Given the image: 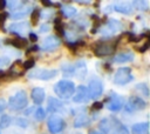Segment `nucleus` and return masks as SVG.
Segmentation results:
<instances>
[{
	"label": "nucleus",
	"mask_w": 150,
	"mask_h": 134,
	"mask_svg": "<svg viewBox=\"0 0 150 134\" xmlns=\"http://www.w3.org/2000/svg\"><path fill=\"white\" fill-rule=\"evenodd\" d=\"M54 92L55 94L62 99V100H67L69 98L73 96L74 92H75V85L71 81L68 80H61L59 81L55 86H54Z\"/></svg>",
	"instance_id": "1"
},
{
	"label": "nucleus",
	"mask_w": 150,
	"mask_h": 134,
	"mask_svg": "<svg viewBox=\"0 0 150 134\" xmlns=\"http://www.w3.org/2000/svg\"><path fill=\"white\" fill-rule=\"evenodd\" d=\"M27 103H28V100H27V94L25 91H18L14 95L9 98V101H8V106L13 110L23 109L27 106Z\"/></svg>",
	"instance_id": "2"
},
{
	"label": "nucleus",
	"mask_w": 150,
	"mask_h": 134,
	"mask_svg": "<svg viewBox=\"0 0 150 134\" xmlns=\"http://www.w3.org/2000/svg\"><path fill=\"white\" fill-rule=\"evenodd\" d=\"M132 80V75H131V68L129 67H122L118 68L117 72L114 75V83L117 86H123L129 83Z\"/></svg>",
	"instance_id": "3"
},
{
	"label": "nucleus",
	"mask_w": 150,
	"mask_h": 134,
	"mask_svg": "<svg viewBox=\"0 0 150 134\" xmlns=\"http://www.w3.org/2000/svg\"><path fill=\"white\" fill-rule=\"evenodd\" d=\"M115 47H116V43H114V42L102 41V42H96L93 48H94L95 55H97V56H105V55H110L111 53H114Z\"/></svg>",
	"instance_id": "4"
},
{
	"label": "nucleus",
	"mask_w": 150,
	"mask_h": 134,
	"mask_svg": "<svg viewBox=\"0 0 150 134\" xmlns=\"http://www.w3.org/2000/svg\"><path fill=\"white\" fill-rule=\"evenodd\" d=\"M57 71L56 69H46V68H38L33 72L28 73V78L30 79H39V80H49L56 76Z\"/></svg>",
	"instance_id": "5"
},
{
	"label": "nucleus",
	"mask_w": 150,
	"mask_h": 134,
	"mask_svg": "<svg viewBox=\"0 0 150 134\" xmlns=\"http://www.w3.org/2000/svg\"><path fill=\"white\" fill-rule=\"evenodd\" d=\"M47 125H48V129H49V132L52 134H57L63 129L64 121H63V119L61 116H59L56 114H53L52 116H49Z\"/></svg>",
	"instance_id": "6"
},
{
	"label": "nucleus",
	"mask_w": 150,
	"mask_h": 134,
	"mask_svg": "<svg viewBox=\"0 0 150 134\" xmlns=\"http://www.w3.org/2000/svg\"><path fill=\"white\" fill-rule=\"evenodd\" d=\"M88 89V94H89V99L96 100L97 98H100L102 95L103 92V85L100 80H91L87 87Z\"/></svg>",
	"instance_id": "7"
},
{
	"label": "nucleus",
	"mask_w": 150,
	"mask_h": 134,
	"mask_svg": "<svg viewBox=\"0 0 150 134\" xmlns=\"http://www.w3.org/2000/svg\"><path fill=\"white\" fill-rule=\"evenodd\" d=\"M146 106L145 101L142 100L141 98H137V96H131L129 99V101L127 102L125 105V110L128 113H132V112H136V110H142L144 109Z\"/></svg>",
	"instance_id": "8"
},
{
	"label": "nucleus",
	"mask_w": 150,
	"mask_h": 134,
	"mask_svg": "<svg viewBox=\"0 0 150 134\" xmlns=\"http://www.w3.org/2000/svg\"><path fill=\"white\" fill-rule=\"evenodd\" d=\"M88 100H89V94H88L87 87L83 85L77 86L74 94H73V101L76 103H84Z\"/></svg>",
	"instance_id": "9"
},
{
	"label": "nucleus",
	"mask_w": 150,
	"mask_h": 134,
	"mask_svg": "<svg viewBox=\"0 0 150 134\" xmlns=\"http://www.w3.org/2000/svg\"><path fill=\"white\" fill-rule=\"evenodd\" d=\"M61 45V40L55 36V35H49L47 38H45L41 42V49L43 51H53L55 48H57Z\"/></svg>",
	"instance_id": "10"
},
{
	"label": "nucleus",
	"mask_w": 150,
	"mask_h": 134,
	"mask_svg": "<svg viewBox=\"0 0 150 134\" xmlns=\"http://www.w3.org/2000/svg\"><path fill=\"white\" fill-rule=\"evenodd\" d=\"M122 106H123V99L117 94H112V98L109 99V101L107 102V108L112 112L120 110Z\"/></svg>",
	"instance_id": "11"
},
{
	"label": "nucleus",
	"mask_w": 150,
	"mask_h": 134,
	"mask_svg": "<svg viewBox=\"0 0 150 134\" xmlns=\"http://www.w3.org/2000/svg\"><path fill=\"white\" fill-rule=\"evenodd\" d=\"M45 96H46V94H45L43 88H41V87H34V88L32 89L30 98H32V100L34 101V103H36V105L42 103L43 100H45Z\"/></svg>",
	"instance_id": "12"
},
{
	"label": "nucleus",
	"mask_w": 150,
	"mask_h": 134,
	"mask_svg": "<svg viewBox=\"0 0 150 134\" xmlns=\"http://www.w3.org/2000/svg\"><path fill=\"white\" fill-rule=\"evenodd\" d=\"M132 134H149V123L148 122H138L131 126Z\"/></svg>",
	"instance_id": "13"
},
{
	"label": "nucleus",
	"mask_w": 150,
	"mask_h": 134,
	"mask_svg": "<svg viewBox=\"0 0 150 134\" xmlns=\"http://www.w3.org/2000/svg\"><path fill=\"white\" fill-rule=\"evenodd\" d=\"M47 109H48L49 112H62L63 105H62L61 101H59V100H56V99H54V98H49Z\"/></svg>",
	"instance_id": "14"
},
{
	"label": "nucleus",
	"mask_w": 150,
	"mask_h": 134,
	"mask_svg": "<svg viewBox=\"0 0 150 134\" xmlns=\"http://www.w3.org/2000/svg\"><path fill=\"white\" fill-rule=\"evenodd\" d=\"M112 134H130L129 130L127 129V127L122 123H120L117 120H115V118H112Z\"/></svg>",
	"instance_id": "15"
},
{
	"label": "nucleus",
	"mask_w": 150,
	"mask_h": 134,
	"mask_svg": "<svg viewBox=\"0 0 150 134\" xmlns=\"http://www.w3.org/2000/svg\"><path fill=\"white\" fill-rule=\"evenodd\" d=\"M29 12H30V7H29V6H21L18 11L13 12V14L11 15V18L14 19V20H16V19H22V18H25L26 15H28Z\"/></svg>",
	"instance_id": "16"
},
{
	"label": "nucleus",
	"mask_w": 150,
	"mask_h": 134,
	"mask_svg": "<svg viewBox=\"0 0 150 134\" xmlns=\"http://www.w3.org/2000/svg\"><path fill=\"white\" fill-rule=\"evenodd\" d=\"M6 42L8 45H13L16 48H23V47H26V45H27L28 41L26 39L21 38V36H16V38H13V39H7Z\"/></svg>",
	"instance_id": "17"
},
{
	"label": "nucleus",
	"mask_w": 150,
	"mask_h": 134,
	"mask_svg": "<svg viewBox=\"0 0 150 134\" xmlns=\"http://www.w3.org/2000/svg\"><path fill=\"white\" fill-rule=\"evenodd\" d=\"M132 59H134V54L132 53H130V52H123V53H118L117 55H115L114 61L117 62V63H121V62L130 61Z\"/></svg>",
	"instance_id": "18"
},
{
	"label": "nucleus",
	"mask_w": 150,
	"mask_h": 134,
	"mask_svg": "<svg viewBox=\"0 0 150 134\" xmlns=\"http://www.w3.org/2000/svg\"><path fill=\"white\" fill-rule=\"evenodd\" d=\"M114 9L116 12H120V13H123V14H129L132 9L131 7V4H127V2H120V4H116L114 6Z\"/></svg>",
	"instance_id": "19"
},
{
	"label": "nucleus",
	"mask_w": 150,
	"mask_h": 134,
	"mask_svg": "<svg viewBox=\"0 0 150 134\" xmlns=\"http://www.w3.org/2000/svg\"><path fill=\"white\" fill-rule=\"evenodd\" d=\"M61 14L64 18H71L76 14V9L73 6H62L61 7Z\"/></svg>",
	"instance_id": "20"
},
{
	"label": "nucleus",
	"mask_w": 150,
	"mask_h": 134,
	"mask_svg": "<svg viewBox=\"0 0 150 134\" xmlns=\"http://www.w3.org/2000/svg\"><path fill=\"white\" fill-rule=\"evenodd\" d=\"M26 28H27V24L26 22H21V24H13L12 26H9V31L11 32H14V33H19V34H21V33H23L25 31H26Z\"/></svg>",
	"instance_id": "21"
},
{
	"label": "nucleus",
	"mask_w": 150,
	"mask_h": 134,
	"mask_svg": "<svg viewBox=\"0 0 150 134\" xmlns=\"http://www.w3.org/2000/svg\"><path fill=\"white\" fill-rule=\"evenodd\" d=\"M88 122H89V118H88V116H86V115H80V116H77V118L75 119L74 126H75V127H82V126L87 125Z\"/></svg>",
	"instance_id": "22"
},
{
	"label": "nucleus",
	"mask_w": 150,
	"mask_h": 134,
	"mask_svg": "<svg viewBox=\"0 0 150 134\" xmlns=\"http://www.w3.org/2000/svg\"><path fill=\"white\" fill-rule=\"evenodd\" d=\"M107 27L109 28V33H114L117 29H120V22L117 20H109V22L107 24Z\"/></svg>",
	"instance_id": "23"
},
{
	"label": "nucleus",
	"mask_w": 150,
	"mask_h": 134,
	"mask_svg": "<svg viewBox=\"0 0 150 134\" xmlns=\"http://www.w3.org/2000/svg\"><path fill=\"white\" fill-rule=\"evenodd\" d=\"M11 123V116L7 115V114H4L1 118H0V128L4 129V128H7Z\"/></svg>",
	"instance_id": "24"
},
{
	"label": "nucleus",
	"mask_w": 150,
	"mask_h": 134,
	"mask_svg": "<svg viewBox=\"0 0 150 134\" xmlns=\"http://www.w3.org/2000/svg\"><path fill=\"white\" fill-rule=\"evenodd\" d=\"M39 19H40V12H39L38 9H34V11L30 13V22L35 26V25H38Z\"/></svg>",
	"instance_id": "25"
},
{
	"label": "nucleus",
	"mask_w": 150,
	"mask_h": 134,
	"mask_svg": "<svg viewBox=\"0 0 150 134\" xmlns=\"http://www.w3.org/2000/svg\"><path fill=\"white\" fill-rule=\"evenodd\" d=\"M34 116H35V119H36V120H43V119H45V116H46V112H45V109H43V108H41V107H39L38 109H35Z\"/></svg>",
	"instance_id": "26"
},
{
	"label": "nucleus",
	"mask_w": 150,
	"mask_h": 134,
	"mask_svg": "<svg viewBox=\"0 0 150 134\" xmlns=\"http://www.w3.org/2000/svg\"><path fill=\"white\" fill-rule=\"evenodd\" d=\"M136 88L139 89V92H142L145 96H149V87L146 83H138L136 85Z\"/></svg>",
	"instance_id": "27"
},
{
	"label": "nucleus",
	"mask_w": 150,
	"mask_h": 134,
	"mask_svg": "<svg viewBox=\"0 0 150 134\" xmlns=\"http://www.w3.org/2000/svg\"><path fill=\"white\" fill-rule=\"evenodd\" d=\"M55 31H56L60 35H63V34H64L63 26H62V24L60 22V20H59V19H55Z\"/></svg>",
	"instance_id": "28"
},
{
	"label": "nucleus",
	"mask_w": 150,
	"mask_h": 134,
	"mask_svg": "<svg viewBox=\"0 0 150 134\" xmlns=\"http://www.w3.org/2000/svg\"><path fill=\"white\" fill-rule=\"evenodd\" d=\"M34 60H32V59H29V60H27V61H25L23 62V65H22V67L25 68V69H29V68H32V67H34Z\"/></svg>",
	"instance_id": "29"
},
{
	"label": "nucleus",
	"mask_w": 150,
	"mask_h": 134,
	"mask_svg": "<svg viewBox=\"0 0 150 134\" xmlns=\"http://www.w3.org/2000/svg\"><path fill=\"white\" fill-rule=\"evenodd\" d=\"M9 65V59L7 56H0V67H4V66H7Z\"/></svg>",
	"instance_id": "30"
},
{
	"label": "nucleus",
	"mask_w": 150,
	"mask_h": 134,
	"mask_svg": "<svg viewBox=\"0 0 150 134\" xmlns=\"http://www.w3.org/2000/svg\"><path fill=\"white\" fill-rule=\"evenodd\" d=\"M7 16H8V13H6V12L0 13V26H4V22L6 21Z\"/></svg>",
	"instance_id": "31"
},
{
	"label": "nucleus",
	"mask_w": 150,
	"mask_h": 134,
	"mask_svg": "<svg viewBox=\"0 0 150 134\" xmlns=\"http://www.w3.org/2000/svg\"><path fill=\"white\" fill-rule=\"evenodd\" d=\"M102 107H103V103H102V102H98V101H95V102L93 103V106H91V108L95 109V110L102 109Z\"/></svg>",
	"instance_id": "32"
},
{
	"label": "nucleus",
	"mask_w": 150,
	"mask_h": 134,
	"mask_svg": "<svg viewBox=\"0 0 150 134\" xmlns=\"http://www.w3.org/2000/svg\"><path fill=\"white\" fill-rule=\"evenodd\" d=\"M28 36H29V40H30L32 42H36V41H38V35H36L35 33H29Z\"/></svg>",
	"instance_id": "33"
},
{
	"label": "nucleus",
	"mask_w": 150,
	"mask_h": 134,
	"mask_svg": "<svg viewBox=\"0 0 150 134\" xmlns=\"http://www.w3.org/2000/svg\"><path fill=\"white\" fill-rule=\"evenodd\" d=\"M7 106V102L4 100V99H0V112H2Z\"/></svg>",
	"instance_id": "34"
},
{
	"label": "nucleus",
	"mask_w": 150,
	"mask_h": 134,
	"mask_svg": "<svg viewBox=\"0 0 150 134\" xmlns=\"http://www.w3.org/2000/svg\"><path fill=\"white\" fill-rule=\"evenodd\" d=\"M148 47H149V41H146V42L144 43V46H143V47H139V48H138V51H139L141 53H143V52H145V51L148 49Z\"/></svg>",
	"instance_id": "35"
},
{
	"label": "nucleus",
	"mask_w": 150,
	"mask_h": 134,
	"mask_svg": "<svg viewBox=\"0 0 150 134\" xmlns=\"http://www.w3.org/2000/svg\"><path fill=\"white\" fill-rule=\"evenodd\" d=\"M5 6H6V1L1 0V1H0V9H2V8L5 7Z\"/></svg>",
	"instance_id": "36"
},
{
	"label": "nucleus",
	"mask_w": 150,
	"mask_h": 134,
	"mask_svg": "<svg viewBox=\"0 0 150 134\" xmlns=\"http://www.w3.org/2000/svg\"><path fill=\"white\" fill-rule=\"evenodd\" d=\"M42 4H43V5H48V6H50V5H53V2H50V1H45V0L42 1Z\"/></svg>",
	"instance_id": "37"
},
{
	"label": "nucleus",
	"mask_w": 150,
	"mask_h": 134,
	"mask_svg": "<svg viewBox=\"0 0 150 134\" xmlns=\"http://www.w3.org/2000/svg\"><path fill=\"white\" fill-rule=\"evenodd\" d=\"M6 76V73L4 71H0V78H5Z\"/></svg>",
	"instance_id": "38"
},
{
	"label": "nucleus",
	"mask_w": 150,
	"mask_h": 134,
	"mask_svg": "<svg viewBox=\"0 0 150 134\" xmlns=\"http://www.w3.org/2000/svg\"><path fill=\"white\" fill-rule=\"evenodd\" d=\"M41 31H49V26H45L43 28H41Z\"/></svg>",
	"instance_id": "39"
},
{
	"label": "nucleus",
	"mask_w": 150,
	"mask_h": 134,
	"mask_svg": "<svg viewBox=\"0 0 150 134\" xmlns=\"http://www.w3.org/2000/svg\"><path fill=\"white\" fill-rule=\"evenodd\" d=\"M89 134H101V133H98V132H96V130H90Z\"/></svg>",
	"instance_id": "40"
}]
</instances>
